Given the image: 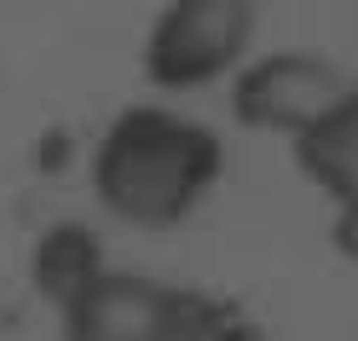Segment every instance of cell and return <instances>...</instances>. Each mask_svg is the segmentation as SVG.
<instances>
[{
    "label": "cell",
    "mask_w": 358,
    "mask_h": 341,
    "mask_svg": "<svg viewBox=\"0 0 358 341\" xmlns=\"http://www.w3.org/2000/svg\"><path fill=\"white\" fill-rule=\"evenodd\" d=\"M220 174V145L173 110H127L93 156L99 197L133 225H173Z\"/></svg>",
    "instance_id": "cell-1"
},
{
    "label": "cell",
    "mask_w": 358,
    "mask_h": 341,
    "mask_svg": "<svg viewBox=\"0 0 358 341\" xmlns=\"http://www.w3.org/2000/svg\"><path fill=\"white\" fill-rule=\"evenodd\" d=\"M243 35H249V12L226 6V0H191V6H173L156 18L145 64L162 87H196L220 76L237 58Z\"/></svg>",
    "instance_id": "cell-2"
},
{
    "label": "cell",
    "mask_w": 358,
    "mask_h": 341,
    "mask_svg": "<svg viewBox=\"0 0 358 341\" xmlns=\"http://www.w3.org/2000/svg\"><path fill=\"white\" fill-rule=\"evenodd\" d=\"M70 341H173L179 301L145 278L99 272L70 307Z\"/></svg>",
    "instance_id": "cell-3"
},
{
    "label": "cell",
    "mask_w": 358,
    "mask_h": 341,
    "mask_svg": "<svg viewBox=\"0 0 358 341\" xmlns=\"http://www.w3.org/2000/svg\"><path fill=\"white\" fill-rule=\"evenodd\" d=\"M237 110L266 127H312L324 110L335 116V81L312 58H272L255 76H243Z\"/></svg>",
    "instance_id": "cell-4"
}]
</instances>
